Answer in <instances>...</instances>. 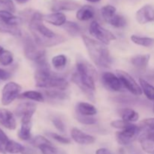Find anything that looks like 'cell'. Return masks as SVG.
<instances>
[{"label": "cell", "mask_w": 154, "mask_h": 154, "mask_svg": "<svg viewBox=\"0 0 154 154\" xmlns=\"http://www.w3.org/2000/svg\"><path fill=\"white\" fill-rule=\"evenodd\" d=\"M43 16L35 11L29 19V27L36 43L42 48H50L64 42L66 38L63 35L56 34L43 23Z\"/></svg>", "instance_id": "obj_1"}, {"label": "cell", "mask_w": 154, "mask_h": 154, "mask_svg": "<svg viewBox=\"0 0 154 154\" xmlns=\"http://www.w3.org/2000/svg\"><path fill=\"white\" fill-rule=\"evenodd\" d=\"M89 56L92 61L101 68H110L112 63V58L109 50L105 45L94 40L85 35H81Z\"/></svg>", "instance_id": "obj_2"}, {"label": "cell", "mask_w": 154, "mask_h": 154, "mask_svg": "<svg viewBox=\"0 0 154 154\" xmlns=\"http://www.w3.org/2000/svg\"><path fill=\"white\" fill-rule=\"evenodd\" d=\"M97 72L95 68L84 59L77 60L76 72L73 74L72 78L79 81L83 85L90 90H96L95 80L97 78Z\"/></svg>", "instance_id": "obj_3"}, {"label": "cell", "mask_w": 154, "mask_h": 154, "mask_svg": "<svg viewBox=\"0 0 154 154\" xmlns=\"http://www.w3.org/2000/svg\"><path fill=\"white\" fill-rule=\"evenodd\" d=\"M37 69L35 73V85L39 88H48V84L53 77L50 66L47 63L45 57L36 62Z\"/></svg>", "instance_id": "obj_4"}, {"label": "cell", "mask_w": 154, "mask_h": 154, "mask_svg": "<svg viewBox=\"0 0 154 154\" xmlns=\"http://www.w3.org/2000/svg\"><path fill=\"white\" fill-rule=\"evenodd\" d=\"M24 55L28 60L32 61H38L45 57V50L39 46L34 38L26 36L24 40Z\"/></svg>", "instance_id": "obj_5"}, {"label": "cell", "mask_w": 154, "mask_h": 154, "mask_svg": "<svg viewBox=\"0 0 154 154\" xmlns=\"http://www.w3.org/2000/svg\"><path fill=\"white\" fill-rule=\"evenodd\" d=\"M142 130L143 129L140 126L132 124L127 129H123L121 132H117L116 138L117 142L121 145H130L139 136Z\"/></svg>", "instance_id": "obj_6"}, {"label": "cell", "mask_w": 154, "mask_h": 154, "mask_svg": "<svg viewBox=\"0 0 154 154\" xmlns=\"http://www.w3.org/2000/svg\"><path fill=\"white\" fill-rule=\"evenodd\" d=\"M89 31L93 37L105 45H109L111 41L116 40V36L111 32L101 26L96 20L90 23Z\"/></svg>", "instance_id": "obj_7"}, {"label": "cell", "mask_w": 154, "mask_h": 154, "mask_svg": "<svg viewBox=\"0 0 154 154\" xmlns=\"http://www.w3.org/2000/svg\"><path fill=\"white\" fill-rule=\"evenodd\" d=\"M21 90V86L13 81L6 84L2 92V104L5 106L10 105L15 99L19 97Z\"/></svg>", "instance_id": "obj_8"}, {"label": "cell", "mask_w": 154, "mask_h": 154, "mask_svg": "<svg viewBox=\"0 0 154 154\" xmlns=\"http://www.w3.org/2000/svg\"><path fill=\"white\" fill-rule=\"evenodd\" d=\"M117 75L120 78L123 87L127 89L130 93L137 96L142 94L141 87L129 74L123 70H117Z\"/></svg>", "instance_id": "obj_9"}, {"label": "cell", "mask_w": 154, "mask_h": 154, "mask_svg": "<svg viewBox=\"0 0 154 154\" xmlns=\"http://www.w3.org/2000/svg\"><path fill=\"white\" fill-rule=\"evenodd\" d=\"M102 81L105 88L110 91H120L123 87L117 75L116 76L111 72H104L102 76Z\"/></svg>", "instance_id": "obj_10"}, {"label": "cell", "mask_w": 154, "mask_h": 154, "mask_svg": "<svg viewBox=\"0 0 154 154\" xmlns=\"http://www.w3.org/2000/svg\"><path fill=\"white\" fill-rule=\"evenodd\" d=\"M36 111V105L32 102H23L17 107L15 114L21 120H31L33 114Z\"/></svg>", "instance_id": "obj_11"}, {"label": "cell", "mask_w": 154, "mask_h": 154, "mask_svg": "<svg viewBox=\"0 0 154 154\" xmlns=\"http://www.w3.org/2000/svg\"><path fill=\"white\" fill-rule=\"evenodd\" d=\"M80 5L75 0H51V10L55 12L62 11H75Z\"/></svg>", "instance_id": "obj_12"}, {"label": "cell", "mask_w": 154, "mask_h": 154, "mask_svg": "<svg viewBox=\"0 0 154 154\" xmlns=\"http://www.w3.org/2000/svg\"><path fill=\"white\" fill-rule=\"evenodd\" d=\"M135 18L140 24H146L154 21V8L150 5H145L138 10Z\"/></svg>", "instance_id": "obj_13"}, {"label": "cell", "mask_w": 154, "mask_h": 154, "mask_svg": "<svg viewBox=\"0 0 154 154\" xmlns=\"http://www.w3.org/2000/svg\"><path fill=\"white\" fill-rule=\"evenodd\" d=\"M72 138L78 144L81 145H88L92 144L95 142L96 138L93 136L84 133L78 128H73L71 131Z\"/></svg>", "instance_id": "obj_14"}, {"label": "cell", "mask_w": 154, "mask_h": 154, "mask_svg": "<svg viewBox=\"0 0 154 154\" xmlns=\"http://www.w3.org/2000/svg\"><path fill=\"white\" fill-rule=\"evenodd\" d=\"M0 124L10 130H14L17 127L16 120L14 114L10 111L5 108H0Z\"/></svg>", "instance_id": "obj_15"}, {"label": "cell", "mask_w": 154, "mask_h": 154, "mask_svg": "<svg viewBox=\"0 0 154 154\" xmlns=\"http://www.w3.org/2000/svg\"><path fill=\"white\" fill-rule=\"evenodd\" d=\"M21 17L14 15L11 12L5 10H0V23L5 25L17 26L22 23Z\"/></svg>", "instance_id": "obj_16"}, {"label": "cell", "mask_w": 154, "mask_h": 154, "mask_svg": "<svg viewBox=\"0 0 154 154\" xmlns=\"http://www.w3.org/2000/svg\"><path fill=\"white\" fill-rule=\"evenodd\" d=\"M43 20L48 23L57 26H63L66 22V17L62 12H54L49 14L44 15Z\"/></svg>", "instance_id": "obj_17"}, {"label": "cell", "mask_w": 154, "mask_h": 154, "mask_svg": "<svg viewBox=\"0 0 154 154\" xmlns=\"http://www.w3.org/2000/svg\"><path fill=\"white\" fill-rule=\"evenodd\" d=\"M150 54H138L131 58V63L138 70L144 71L150 61Z\"/></svg>", "instance_id": "obj_18"}, {"label": "cell", "mask_w": 154, "mask_h": 154, "mask_svg": "<svg viewBox=\"0 0 154 154\" xmlns=\"http://www.w3.org/2000/svg\"><path fill=\"white\" fill-rule=\"evenodd\" d=\"M68 87H69V83L66 78L54 75L48 84V89H54V90L64 91L68 88Z\"/></svg>", "instance_id": "obj_19"}, {"label": "cell", "mask_w": 154, "mask_h": 154, "mask_svg": "<svg viewBox=\"0 0 154 154\" xmlns=\"http://www.w3.org/2000/svg\"><path fill=\"white\" fill-rule=\"evenodd\" d=\"M95 17V9L90 5H84L78 10L76 13L77 19L81 21H87Z\"/></svg>", "instance_id": "obj_20"}, {"label": "cell", "mask_w": 154, "mask_h": 154, "mask_svg": "<svg viewBox=\"0 0 154 154\" xmlns=\"http://www.w3.org/2000/svg\"><path fill=\"white\" fill-rule=\"evenodd\" d=\"M31 120H21V126L17 135L20 139L23 141H28L31 139Z\"/></svg>", "instance_id": "obj_21"}, {"label": "cell", "mask_w": 154, "mask_h": 154, "mask_svg": "<svg viewBox=\"0 0 154 154\" xmlns=\"http://www.w3.org/2000/svg\"><path fill=\"white\" fill-rule=\"evenodd\" d=\"M78 114L83 116L92 117L97 114V109L94 105L87 102H79L77 105Z\"/></svg>", "instance_id": "obj_22"}, {"label": "cell", "mask_w": 154, "mask_h": 154, "mask_svg": "<svg viewBox=\"0 0 154 154\" xmlns=\"http://www.w3.org/2000/svg\"><path fill=\"white\" fill-rule=\"evenodd\" d=\"M139 141L141 148L144 152L147 153H154V141L150 140L146 135L144 132L142 135L139 136Z\"/></svg>", "instance_id": "obj_23"}, {"label": "cell", "mask_w": 154, "mask_h": 154, "mask_svg": "<svg viewBox=\"0 0 154 154\" xmlns=\"http://www.w3.org/2000/svg\"><path fill=\"white\" fill-rule=\"evenodd\" d=\"M139 83L141 85L142 92L149 100L154 101V86L144 78H139Z\"/></svg>", "instance_id": "obj_24"}, {"label": "cell", "mask_w": 154, "mask_h": 154, "mask_svg": "<svg viewBox=\"0 0 154 154\" xmlns=\"http://www.w3.org/2000/svg\"><path fill=\"white\" fill-rule=\"evenodd\" d=\"M63 27L67 32L68 34L70 35L71 36L76 37V36L81 35L82 30H81V26L77 23L72 22V21H66V23L63 26Z\"/></svg>", "instance_id": "obj_25"}, {"label": "cell", "mask_w": 154, "mask_h": 154, "mask_svg": "<svg viewBox=\"0 0 154 154\" xmlns=\"http://www.w3.org/2000/svg\"><path fill=\"white\" fill-rule=\"evenodd\" d=\"M131 40L135 45L145 47V48H150V47H153L154 45V38H153L143 37V36L132 35L131 36Z\"/></svg>", "instance_id": "obj_26"}, {"label": "cell", "mask_w": 154, "mask_h": 154, "mask_svg": "<svg viewBox=\"0 0 154 154\" xmlns=\"http://www.w3.org/2000/svg\"><path fill=\"white\" fill-rule=\"evenodd\" d=\"M23 148L24 146L13 140H9L8 142L5 145V150L9 153H21Z\"/></svg>", "instance_id": "obj_27"}, {"label": "cell", "mask_w": 154, "mask_h": 154, "mask_svg": "<svg viewBox=\"0 0 154 154\" xmlns=\"http://www.w3.org/2000/svg\"><path fill=\"white\" fill-rule=\"evenodd\" d=\"M20 98L30 99V100L35 101V102H43L45 101V99H44V96L42 95V93L38 91H33V90L24 92L23 93L20 95Z\"/></svg>", "instance_id": "obj_28"}, {"label": "cell", "mask_w": 154, "mask_h": 154, "mask_svg": "<svg viewBox=\"0 0 154 154\" xmlns=\"http://www.w3.org/2000/svg\"><path fill=\"white\" fill-rule=\"evenodd\" d=\"M121 116L123 120L129 122V123L136 122L139 119V114L131 108H126V109L123 110Z\"/></svg>", "instance_id": "obj_29"}, {"label": "cell", "mask_w": 154, "mask_h": 154, "mask_svg": "<svg viewBox=\"0 0 154 154\" xmlns=\"http://www.w3.org/2000/svg\"><path fill=\"white\" fill-rule=\"evenodd\" d=\"M116 11H117L116 8L111 5H107L101 9V14H102V17L107 23L109 22L110 20L117 14Z\"/></svg>", "instance_id": "obj_30"}, {"label": "cell", "mask_w": 154, "mask_h": 154, "mask_svg": "<svg viewBox=\"0 0 154 154\" xmlns=\"http://www.w3.org/2000/svg\"><path fill=\"white\" fill-rule=\"evenodd\" d=\"M45 96L51 99H56V100H63L68 97V95L64 91L58 90H47L45 91Z\"/></svg>", "instance_id": "obj_31"}, {"label": "cell", "mask_w": 154, "mask_h": 154, "mask_svg": "<svg viewBox=\"0 0 154 154\" xmlns=\"http://www.w3.org/2000/svg\"><path fill=\"white\" fill-rule=\"evenodd\" d=\"M0 32L7 33L13 36H20L22 35L21 30L17 26L5 25L0 23Z\"/></svg>", "instance_id": "obj_32"}, {"label": "cell", "mask_w": 154, "mask_h": 154, "mask_svg": "<svg viewBox=\"0 0 154 154\" xmlns=\"http://www.w3.org/2000/svg\"><path fill=\"white\" fill-rule=\"evenodd\" d=\"M108 23L113 26L114 27H116V28H123V27H125L126 26L127 22H126V20L125 19L124 17H123L122 15L116 14L110 20V21Z\"/></svg>", "instance_id": "obj_33"}, {"label": "cell", "mask_w": 154, "mask_h": 154, "mask_svg": "<svg viewBox=\"0 0 154 154\" xmlns=\"http://www.w3.org/2000/svg\"><path fill=\"white\" fill-rule=\"evenodd\" d=\"M42 154H67L65 150L54 147L52 144L42 146L39 148Z\"/></svg>", "instance_id": "obj_34"}, {"label": "cell", "mask_w": 154, "mask_h": 154, "mask_svg": "<svg viewBox=\"0 0 154 154\" xmlns=\"http://www.w3.org/2000/svg\"><path fill=\"white\" fill-rule=\"evenodd\" d=\"M67 63V58L65 55H57L53 57L52 64L56 69H63Z\"/></svg>", "instance_id": "obj_35"}, {"label": "cell", "mask_w": 154, "mask_h": 154, "mask_svg": "<svg viewBox=\"0 0 154 154\" xmlns=\"http://www.w3.org/2000/svg\"><path fill=\"white\" fill-rule=\"evenodd\" d=\"M14 57L11 52L8 51H4L0 54V64L2 66H9L13 63Z\"/></svg>", "instance_id": "obj_36"}, {"label": "cell", "mask_w": 154, "mask_h": 154, "mask_svg": "<svg viewBox=\"0 0 154 154\" xmlns=\"http://www.w3.org/2000/svg\"><path fill=\"white\" fill-rule=\"evenodd\" d=\"M72 82L75 83V84H76V85L78 86L80 89H81V91H82L83 93L86 95V96H87V97L90 100H91L92 102H94L95 98H94V94H93V90H90V89H88L87 87H86L85 86L83 85V84H81L79 81H78V80L75 79V78H72Z\"/></svg>", "instance_id": "obj_37"}, {"label": "cell", "mask_w": 154, "mask_h": 154, "mask_svg": "<svg viewBox=\"0 0 154 154\" xmlns=\"http://www.w3.org/2000/svg\"><path fill=\"white\" fill-rule=\"evenodd\" d=\"M32 145L35 148H40L42 146L47 145V144H52L51 141L46 138L45 137L42 136V135H37L31 141Z\"/></svg>", "instance_id": "obj_38"}, {"label": "cell", "mask_w": 154, "mask_h": 154, "mask_svg": "<svg viewBox=\"0 0 154 154\" xmlns=\"http://www.w3.org/2000/svg\"><path fill=\"white\" fill-rule=\"evenodd\" d=\"M76 119L78 121L84 125H93L96 123V119L92 117H87V116H83L77 112Z\"/></svg>", "instance_id": "obj_39"}, {"label": "cell", "mask_w": 154, "mask_h": 154, "mask_svg": "<svg viewBox=\"0 0 154 154\" xmlns=\"http://www.w3.org/2000/svg\"><path fill=\"white\" fill-rule=\"evenodd\" d=\"M132 123H129V122H126L123 120H114L111 123V126L112 127L116 128V129H121V130H123V129H127L128 127H129L130 126H132Z\"/></svg>", "instance_id": "obj_40"}, {"label": "cell", "mask_w": 154, "mask_h": 154, "mask_svg": "<svg viewBox=\"0 0 154 154\" xmlns=\"http://www.w3.org/2000/svg\"><path fill=\"white\" fill-rule=\"evenodd\" d=\"M0 8L11 13L15 11V5L12 0H0Z\"/></svg>", "instance_id": "obj_41"}, {"label": "cell", "mask_w": 154, "mask_h": 154, "mask_svg": "<svg viewBox=\"0 0 154 154\" xmlns=\"http://www.w3.org/2000/svg\"><path fill=\"white\" fill-rule=\"evenodd\" d=\"M140 126H141L143 129L154 132V117H152V118H147L142 120V121L140 123Z\"/></svg>", "instance_id": "obj_42"}, {"label": "cell", "mask_w": 154, "mask_h": 154, "mask_svg": "<svg viewBox=\"0 0 154 154\" xmlns=\"http://www.w3.org/2000/svg\"><path fill=\"white\" fill-rule=\"evenodd\" d=\"M47 135H49L51 138H54V140H56V141H58V142L61 143V144H69L71 143V140L69 139V138L62 136V135H59V134L54 133V132H48V133H47Z\"/></svg>", "instance_id": "obj_43"}, {"label": "cell", "mask_w": 154, "mask_h": 154, "mask_svg": "<svg viewBox=\"0 0 154 154\" xmlns=\"http://www.w3.org/2000/svg\"><path fill=\"white\" fill-rule=\"evenodd\" d=\"M51 120H52L53 124H54V126H55V128L57 130L60 131L62 133L65 132V131H66V126H65L64 123L60 118H58V117H54Z\"/></svg>", "instance_id": "obj_44"}, {"label": "cell", "mask_w": 154, "mask_h": 154, "mask_svg": "<svg viewBox=\"0 0 154 154\" xmlns=\"http://www.w3.org/2000/svg\"><path fill=\"white\" fill-rule=\"evenodd\" d=\"M127 151L129 154H144L142 151L138 147L135 145H128Z\"/></svg>", "instance_id": "obj_45"}, {"label": "cell", "mask_w": 154, "mask_h": 154, "mask_svg": "<svg viewBox=\"0 0 154 154\" xmlns=\"http://www.w3.org/2000/svg\"><path fill=\"white\" fill-rule=\"evenodd\" d=\"M9 141L8 137L7 136L5 133L4 132V131L2 129H0V143H1L2 145H5Z\"/></svg>", "instance_id": "obj_46"}, {"label": "cell", "mask_w": 154, "mask_h": 154, "mask_svg": "<svg viewBox=\"0 0 154 154\" xmlns=\"http://www.w3.org/2000/svg\"><path fill=\"white\" fill-rule=\"evenodd\" d=\"M11 78V73L4 70V69H0V80L2 81H7Z\"/></svg>", "instance_id": "obj_47"}, {"label": "cell", "mask_w": 154, "mask_h": 154, "mask_svg": "<svg viewBox=\"0 0 154 154\" xmlns=\"http://www.w3.org/2000/svg\"><path fill=\"white\" fill-rule=\"evenodd\" d=\"M21 154H38L37 150H35V149L31 148V147H25L24 146V148L23 152Z\"/></svg>", "instance_id": "obj_48"}, {"label": "cell", "mask_w": 154, "mask_h": 154, "mask_svg": "<svg viewBox=\"0 0 154 154\" xmlns=\"http://www.w3.org/2000/svg\"><path fill=\"white\" fill-rule=\"evenodd\" d=\"M96 154H112V153L107 148H99L96 150Z\"/></svg>", "instance_id": "obj_49"}, {"label": "cell", "mask_w": 154, "mask_h": 154, "mask_svg": "<svg viewBox=\"0 0 154 154\" xmlns=\"http://www.w3.org/2000/svg\"><path fill=\"white\" fill-rule=\"evenodd\" d=\"M145 130V129H144ZM146 132V135L147 136L150 138V140L154 141V132H152V131H148V130H145Z\"/></svg>", "instance_id": "obj_50"}, {"label": "cell", "mask_w": 154, "mask_h": 154, "mask_svg": "<svg viewBox=\"0 0 154 154\" xmlns=\"http://www.w3.org/2000/svg\"><path fill=\"white\" fill-rule=\"evenodd\" d=\"M5 153H6V152H5V147H3L2 144L0 143V153L5 154Z\"/></svg>", "instance_id": "obj_51"}, {"label": "cell", "mask_w": 154, "mask_h": 154, "mask_svg": "<svg viewBox=\"0 0 154 154\" xmlns=\"http://www.w3.org/2000/svg\"><path fill=\"white\" fill-rule=\"evenodd\" d=\"M15 1L17 3H19V4H24V3L27 2L29 1V0H15Z\"/></svg>", "instance_id": "obj_52"}, {"label": "cell", "mask_w": 154, "mask_h": 154, "mask_svg": "<svg viewBox=\"0 0 154 154\" xmlns=\"http://www.w3.org/2000/svg\"><path fill=\"white\" fill-rule=\"evenodd\" d=\"M86 1L89 2H92V3H96V2H99L101 0H86Z\"/></svg>", "instance_id": "obj_53"}, {"label": "cell", "mask_w": 154, "mask_h": 154, "mask_svg": "<svg viewBox=\"0 0 154 154\" xmlns=\"http://www.w3.org/2000/svg\"><path fill=\"white\" fill-rule=\"evenodd\" d=\"M3 51H4V48H3L2 46H0V54H1Z\"/></svg>", "instance_id": "obj_54"}, {"label": "cell", "mask_w": 154, "mask_h": 154, "mask_svg": "<svg viewBox=\"0 0 154 154\" xmlns=\"http://www.w3.org/2000/svg\"><path fill=\"white\" fill-rule=\"evenodd\" d=\"M153 112L154 114V102H153Z\"/></svg>", "instance_id": "obj_55"}, {"label": "cell", "mask_w": 154, "mask_h": 154, "mask_svg": "<svg viewBox=\"0 0 154 154\" xmlns=\"http://www.w3.org/2000/svg\"><path fill=\"white\" fill-rule=\"evenodd\" d=\"M153 154H154V153H153Z\"/></svg>", "instance_id": "obj_56"}]
</instances>
